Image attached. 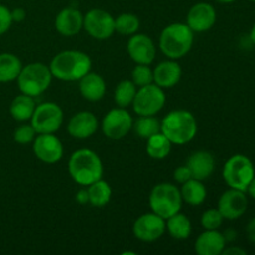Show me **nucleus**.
Instances as JSON below:
<instances>
[{
    "mask_svg": "<svg viewBox=\"0 0 255 255\" xmlns=\"http://www.w3.org/2000/svg\"><path fill=\"white\" fill-rule=\"evenodd\" d=\"M147 141L146 151L151 158L153 159H164L169 156L172 149V143L162 132L149 137Z\"/></svg>",
    "mask_w": 255,
    "mask_h": 255,
    "instance_id": "28",
    "label": "nucleus"
},
{
    "mask_svg": "<svg viewBox=\"0 0 255 255\" xmlns=\"http://www.w3.org/2000/svg\"><path fill=\"white\" fill-rule=\"evenodd\" d=\"M132 82L137 87L146 86V85L153 84V70L149 65L136 64L134 69L132 70Z\"/></svg>",
    "mask_w": 255,
    "mask_h": 255,
    "instance_id": "32",
    "label": "nucleus"
},
{
    "mask_svg": "<svg viewBox=\"0 0 255 255\" xmlns=\"http://www.w3.org/2000/svg\"><path fill=\"white\" fill-rule=\"evenodd\" d=\"M223 221L224 218L221 212L218 211V208H211L207 209L202 214L201 224L207 231H214V229H218L223 224Z\"/></svg>",
    "mask_w": 255,
    "mask_h": 255,
    "instance_id": "33",
    "label": "nucleus"
},
{
    "mask_svg": "<svg viewBox=\"0 0 255 255\" xmlns=\"http://www.w3.org/2000/svg\"><path fill=\"white\" fill-rule=\"evenodd\" d=\"M37 133L31 124L21 125L14 131V141L19 144L31 143V142H34Z\"/></svg>",
    "mask_w": 255,
    "mask_h": 255,
    "instance_id": "34",
    "label": "nucleus"
},
{
    "mask_svg": "<svg viewBox=\"0 0 255 255\" xmlns=\"http://www.w3.org/2000/svg\"><path fill=\"white\" fill-rule=\"evenodd\" d=\"M127 52L136 64L151 65L156 57V45L144 34H133L127 42Z\"/></svg>",
    "mask_w": 255,
    "mask_h": 255,
    "instance_id": "15",
    "label": "nucleus"
},
{
    "mask_svg": "<svg viewBox=\"0 0 255 255\" xmlns=\"http://www.w3.org/2000/svg\"><path fill=\"white\" fill-rule=\"evenodd\" d=\"M247 236H248L249 241L255 243V217L247 226Z\"/></svg>",
    "mask_w": 255,
    "mask_h": 255,
    "instance_id": "39",
    "label": "nucleus"
},
{
    "mask_svg": "<svg viewBox=\"0 0 255 255\" xmlns=\"http://www.w3.org/2000/svg\"><path fill=\"white\" fill-rule=\"evenodd\" d=\"M64 122V111L55 102H42L35 107L30 119V124L37 134L55 133L60 129Z\"/></svg>",
    "mask_w": 255,
    "mask_h": 255,
    "instance_id": "9",
    "label": "nucleus"
},
{
    "mask_svg": "<svg viewBox=\"0 0 255 255\" xmlns=\"http://www.w3.org/2000/svg\"><path fill=\"white\" fill-rule=\"evenodd\" d=\"M69 173L77 184L87 187L102 178L104 164L92 149H77L69 159Z\"/></svg>",
    "mask_w": 255,
    "mask_h": 255,
    "instance_id": "3",
    "label": "nucleus"
},
{
    "mask_svg": "<svg viewBox=\"0 0 255 255\" xmlns=\"http://www.w3.org/2000/svg\"><path fill=\"white\" fill-rule=\"evenodd\" d=\"M173 178H174V181L179 184H183V183H186L187 181H189V179H192L191 171H189V168L187 167V164L186 166H181V167H178V168L174 169Z\"/></svg>",
    "mask_w": 255,
    "mask_h": 255,
    "instance_id": "36",
    "label": "nucleus"
},
{
    "mask_svg": "<svg viewBox=\"0 0 255 255\" xmlns=\"http://www.w3.org/2000/svg\"><path fill=\"white\" fill-rule=\"evenodd\" d=\"M32 151L39 161L54 164L61 161L64 156V146L55 133H40L32 142Z\"/></svg>",
    "mask_w": 255,
    "mask_h": 255,
    "instance_id": "13",
    "label": "nucleus"
},
{
    "mask_svg": "<svg viewBox=\"0 0 255 255\" xmlns=\"http://www.w3.org/2000/svg\"><path fill=\"white\" fill-rule=\"evenodd\" d=\"M84 29L96 40H106L115 32V17L102 9H92L84 15Z\"/></svg>",
    "mask_w": 255,
    "mask_h": 255,
    "instance_id": "11",
    "label": "nucleus"
},
{
    "mask_svg": "<svg viewBox=\"0 0 255 255\" xmlns=\"http://www.w3.org/2000/svg\"><path fill=\"white\" fill-rule=\"evenodd\" d=\"M182 77V69L177 60H166L154 67L153 84L162 89H172L179 82Z\"/></svg>",
    "mask_w": 255,
    "mask_h": 255,
    "instance_id": "20",
    "label": "nucleus"
},
{
    "mask_svg": "<svg viewBox=\"0 0 255 255\" xmlns=\"http://www.w3.org/2000/svg\"><path fill=\"white\" fill-rule=\"evenodd\" d=\"M87 193H89V203L96 208H102L111 201L112 189L110 184L101 178L87 186Z\"/></svg>",
    "mask_w": 255,
    "mask_h": 255,
    "instance_id": "26",
    "label": "nucleus"
},
{
    "mask_svg": "<svg viewBox=\"0 0 255 255\" xmlns=\"http://www.w3.org/2000/svg\"><path fill=\"white\" fill-rule=\"evenodd\" d=\"M76 201L80 204H86L89 203V193L87 189H80L76 194Z\"/></svg>",
    "mask_w": 255,
    "mask_h": 255,
    "instance_id": "40",
    "label": "nucleus"
},
{
    "mask_svg": "<svg viewBox=\"0 0 255 255\" xmlns=\"http://www.w3.org/2000/svg\"><path fill=\"white\" fill-rule=\"evenodd\" d=\"M223 255H246L247 252L244 249L239 248V247H229V248H224L222 252Z\"/></svg>",
    "mask_w": 255,
    "mask_h": 255,
    "instance_id": "37",
    "label": "nucleus"
},
{
    "mask_svg": "<svg viewBox=\"0 0 255 255\" xmlns=\"http://www.w3.org/2000/svg\"><path fill=\"white\" fill-rule=\"evenodd\" d=\"M22 64L19 57L10 52L0 54V82H10L17 79Z\"/></svg>",
    "mask_w": 255,
    "mask_h": 255,
    "instance_id": "27",
    "label": "nucleus"
},
{
    "mask_svg": "<svg viewBox=\"0 0 255 255\" xmlns=\"http://www.w3.org/2000/svg\"><path fill=\"white\" fill-rule=\"evenodd\" d=\"M79 90L85 100L97 102L106 94V82L101 75L90 71L79 80Z\"/></svg>",
    "mask_w": 255,
    "mask_h": 255,
    "instance_id": "22",
    "label": "nucleus"
},
{
    "mask_svg": "<svg viewBox=\"0 0 255 255\" xmlns=\"http://www.w3.org/2000/svg\"><path fill=\"white\" fill-rule=\"evenodd\" d=\"M26 16V12H25L24 9L21 7H17V9H14L11 11V17H12V21H22Z\"/></svg>",
    "mask_w": 255,
    "mask_h": 255,
    "instance_id": "38",
    "label": "nucleus"
},
{
    "mask_svg": "<svg viewBox=\"0 0 255 255\" xmlns=\"http://www.w3.org/2000/svg\"><path fill=\"white\" fill-rule=\"evenodd\" d=\"M226 238L218 229L207 231L204 229L197 238L194 249L199 255H219L226 248Z\"/></svg>",
    "mask_w": 255,
    "mask_h": 255,
    "instance_id": "21",
    "label": "nucleus"
},
{
    "mask_svg": "<svg viewBox=\"0 0 255 255\" xmlns=\"http://www.w3.org/2000/svg\"><path fill=\"white\" fill-rule=\"evenodd\" d=\"M133 119L126 109L116 107L105 115L101 128L105 136L114 141L125 138L132 129Z\"/></svg>",
    "mask_w": 255,
    "mask_h": 255,
    "instance_id": "10",
    "label": "nucleus"
},
{
    "mask_svg": "<svg viewBox=\"0 0 255 255\" xmlns=\"http://www.w3.org/2000/svg\"><path fill=\"white\" fill-rule=\"evenodd\" d=\"M166 231H168L172 238L177 239V241H183L191 236L192 223L188 217L178 212L166 219Z\"/></svg>",
    "mask_w": 255,
    "mask_h": 255,
    "instance_id": "25",
    "label": "nucleus"
},
{
    "mask_svg": "<svg viewBox=\"0 0 255 255\" xmlns=\"http://www.w3.org/2000/svg\"><path fill=\"white\" fill-rule=\"evenodd\" d=\"M187 167L191 171L192 178L204 181V179H208L214 172L216 161L211 152L196 151L189 156Z\"/></svg>",
    "mask_w": 255,
    "mask_h": 255,
    "instance_id": "19",
    "label": "nucleus"
},
{
    "mask_svg": "<svg viewBox=\"0 0 255 255\" xmlns=\"http://www.w3.org/2000/svg\"><path fill=\"white\" fill-rule=\"evenodd\" d=\"M216 1L221 2V4H231V2H234L236 0H216Z\"/></svg>",
    "mask_w": 255,
    "mask_h": 255,
    "instance_id": "43",
    "label": "nucleus"
},
{
    "mask_svg": "<svg viewBox=\"0 0 255 255\" xmlns=\"http://www.w3.org/2000/svg\"><path fill=\"white\" fill-rule=\"evenodd\" d=\"M254 176L253 163L248 157L243 154L232 156L223 167V179L229 188L247 192V188Z\"/></svg>",
    "mask_w": 255,
    "mask_h": 255,
    "instance_id": "7",
    "label": "nucleus"
},
{
    "mask_svg": "<svg viewBox=\"0 0 255 255\" xmlns=\"http://www.w3.org/2000/svg\"><path fill=\"white\" fill-rule=\"evenodd\" d=\"M166 105V94L156 84H149L137 89L131 106L138 116H156Z\"/></svg>",
    "mask_w": 255,
    "mask_h": 255,
    "instance_id": "8",
    "label": "nucleus"
},
{
    "mask_svg": "<svg viewBox=\"0 0 255 255\" xmlns=\"http://www.w3.org/2000/svg\"><path fill=\"white\" fill-rule=\"evenodd\" d=\"M217 21V11L208 2H197L189 9L186 24L193 32L211 30Z\"/></svg>",
    "mask_w": 255,
    "mask_h": 255,
    "instance_id": "16",
    "label": "nucleus"
},
{
    "mask_svg": "<svg viewBox=\"0 0 255 255\" xmlns=\"http://www.w3.org/2000/svg\"><path fill=\"white\" fill-rule=\"evenodd\" d=\"M148 202L152 212L158 214L163 219L169 218L173 214L181 212L182 203H183L179 188L167 182L156 184L152 188Z\"/></svg>",
    "mask_w": 255,
    "mask_h": 255,
    "instance_id": "6",
    "label": "nucleus"
},
{
    "mask_svg": "<svg viewBox=\"0 0 255 255\" xmlns=\"http://www.w3.org/2000/svg\"><path fill=\"white\" fill-rule=\"evenodd\" d=\"M35 97L27 96V95L21 94L15 97L10 104V115L12 119L19 122L29 121L31 119L32 114L35 111Z\"/></svg>",
    "mask_w": 255,
    "mask_h": 255,
    "instance_id": "24",
    "label": "nucleus"
},
{
    "mask_svg": "<svg viewBox=\"0 0 255 255\" xmlns=\"http://www.w3.org/2000/svg\"><path fill=\"white\" fill-rule=\"evenodd\" d=\"M132 232L138 241L151 243V242L159 239L164 234L166 219H163L153 212L144 213L134 221Z\"/></svg>",
    "mask_w": 255,
    "mask_h": 255,
    "instance_id": "12",
    "label": "nucleus"
},
{
    "mask_svg": "<svg viewBox=\"0 0 255 255\" xmlns=\"http://www.w3.org/2000/svg\"><path fill=\"white\" fill-rule=\"evenodd\" d=\"M161 132L172 144L189 143L198 132V124L192 112L187 110H173L161 121Z\"/></svg>",
    "mask_w": 255,
    "mask_h": 255,
    "instance_id": "2",
    "label": "nucleus"
},
{
    "mask_svg": "<svg viewBox=\"0 0 255 255\" xmlns=\"http://www.w3.org/2000/svg\"><path fill=\"white\" fill-rule=\"evenodd\" d=\"M251 1H254L255 2V0H251Z\"/></svg>",
    "mask_w": 255,
    "mask_h": 255,
    "instance_id": "44",
    "label": "nucleus"
},
{
    "mask_svg": "<svg viewBox=\"0 0 255 255\" xmlns=\"http://www.w3.org/2000/svg\"><path fill=\"white\" fill-rule=\"evenodd\" d=\"M194 32L183 22H174L164 27L159 36V49L171 60H178L191 51Z\"/></svg>",
    "mask_w": 255,
    "mask_h": 255,
    "instance_id": "4",
    "label": "nucleus"
},
{
    "mask_svg": "<svg viewBox=\"0 0 255 255\" xmlns=\"http://www.w3.org/2000/svg\"><path fill=\"white\" fill-rule=\"evenodd\" d=\"M132 129L137 137L148 139L149 137L161 132V121L154 116H139L136 121H133Z\"/></svg>",
    "mask_w": 255,
    "mask_h": 255,
    "instance_id": "29",
    "label": "nucleus"
},
{
    "mask_svg": "<svg viewBox=\"0 0 255 255\" xmlns=\"http://www.w3.org/2000/svg\"><path fill=\"white\" fill-rule=\"evenodd\" d=\"M251 40H252V42H253V44L255 45V24H254V26L252 27V31H251Z\"/></svg>",
    "mask_w": 255,
    "mask_h": 255,
    "instance_id": "42",
    "label": "nucleus"
},
{
    "mask_svg": "<svg viewBox=\"0 0 255 255\" xmlns=\"http://www.w3.org/2000/svg\"><path fill=\"white\" fill-rule=\"evenodd\" d=\"M217 208L224 219L236 221L241 218L248 208V198L246 196V192L229 188L221 196Z\"/></svg>",
    "mask_w": 255,
    "mask_h": 255,
    "instance_id": "14",
    "label": "nucleus"
},
{
    "mask_svg": "<svg viewBox=\"0 0 255 255\" xmlns=\"http://www.w3.org/2000/svg\"><path fill=\"white\" fill-rule=\"evenodd\" d=\"M247 192H248L249 196H251L252 198L255 199V176H254V178L252 179L251 183H249L248 188H247Z\"/></svg>",
    "mask_w": 255,
    "mask_h": 255,
    "instance_id": "41",
    "label": "nucleus"
},
{
    "mask_svg": "<svg viewBox=\"0 0 255 255\" xmlns=\"http://www.w3.org/2000/svg\"><path fill=\"white\" fill-rule=\"evenodd\" d=\"M55 29L62 36H75L84 29V15L75 7H65L55 17Z\"/></svg>",
    "mask_w": 255,
    "mask_h": 255,
    "instance_id": "18",
    "label": "nucleus"
},
{
    "mask_svg": "<svg viewBox=\"0 0 255 255\" xmlns=\"http://www.w3.org/2000/svg\"><path fill=\"white\" fill-rule=\"evenodd\" d=\"M16 80L21 94L36 97L49 89L52 74L47 65L42 62H31L26 66H22Z\"/></svg>",
    "mask_w": 255,
    "mask_h": 255,
    "instance_id": "5",
    "label": "nucleus"
},
{
    "mask_svg": "<svg viewBox=\"0 0 255 255\" xmlns=\"http://www.w3.org/2000/svg\"><path fill=\"white\" fill-rule=\"evenodd\" d=\"M99 128V120L92 112L80 111L70 119L67 132L72 138L86 139L94 136Z\"/></svg>",
    "mask_w": 255,
    "mask_h": 255,
    "instance_id": "17",
    "label": "nucleus"
},
{
    "mask_svg": "<svg viewBox=\"0 0 255 255\" xmlns=\"http://www.w3.org/2000/svg\"><path fill=\"white\" fill-rule=\"evenodd\" d=\"M11 24V10L7 9L4 5H0V35L5 34L10 29Z\"/></svg>",
    "mask_w": 255,
    "mask_h": 255,
    "instance_id": "35",
    "label": "nucleus"
},
{
    "mask_svg": "<svg viewBox=\"0 0 255 255\" xmlns=\"http://www.w3.org/2000/svg\"><path fill=\"white\" fill-rule=\"evenodd\" d=\"M181 191L182 201L187 203L188 206L197 207L201 206L207 198V188L203 184V181L198 179H189L186 183L182 184Z\"/></svg>",
    "mask_w": 255,
    "mask_h": 255,
    "instance_id": "23",
    "label": "nucleus"
},
{
    "mask_svg": "<svg viewBox=\"0 0 255 255\" xmlns=\"http://www.w3.org/2000/svg\"><path fill=\"white\" fill-rule=\"evenodd\" d=\"M92 61L90 56L79 50H65L55 55L49 67L52 77L61 81H79L91 71Z\"/></svg>",
    "mask_w": 255,
    "mask_h": 255,
    "instance_id": "1",
    "label": "nucleus"
},
{
    "mask_svg": "<svg viewBox=\"0 0 255 255\" xmlns=\"http://www.w3.org/2000/svg\"><path fill=\"white\" fill-rule=\"evenodd\" d=\"M137 89L138 87L132 82V80H122L115 89L114 100L117 107L127 109L128 106H131L134 96H136Z\"/></svg>",
    "mask_w": 255,
    "mask_h": 255,
    "instance_id": "30",
    "label": "nucleus"
},
{
    "mask_svg": "<svg viewBox=\"0 0 255 255\" xmlns=\"http://www.w3.org/2000/svg\"><path fill=\"white\" fill-rule=\"evenodd\" d=\"M139 29V19L131 12H124L115 19V32L124 36H131Z\"/></svg>",
    "mask_w": 255,
    "mask_h": 255,
    "instance_id": "31",
    "label": "nucleus"
}]
</instances>
